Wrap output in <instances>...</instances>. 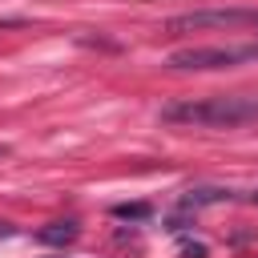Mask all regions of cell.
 <instances>
[{
    "mask_svg": "<svg viewBox=\"0 0 258 258\" xmlns=\"http://www.w3.org/2000/svg\"><path fill=\"white\" fill-rule=\"evenodd\" d=\"M165 125L181 129H238L258 121V93H214V97H181L161 105Z\"/></svg>",
    "mask_w": 258,
    "mask_h": 258,
    "instance_id": "6da1fadb",
    "label": "cell"
},
{
    "mask_svg": "<svg viewBox=\"0 0 258 258\" xmlns=\"http://www.w3.org/2000/svg\"><path fill=\"white\" fill-rule=\"evenodd\" d=\"M246 60H258V40L254 44H210V48H181L173 52L165 64L177 69V73H198V69H234V64H246Z\"/></svg>",
    "mask_w": 258,
    "mask_h": 258,
    "instance_id": "7a4b0ae2",
    "label": "cell"
},
{
    "mask_svg": "<svg viewBox=\"0 0 258 258\" xmlns=\"http://www.w3.org/2000/svg\"><path fill=\"white\" fill-rule=\"evenodd\" d=\"M77 234H81V222L77 218H60V222H48L44 230H36V242H44V246H69V242H77Z\"/></svg>",
    "mask_w": 258,
    "mask_h": 258,
    "instance_id": "3957f363",
    "label": "cell"
},
{
    "mask_svg": "<svg viewBox=\"0 0 258 258\" xmlns=\"http://www.w3.org/2000/svg\"><path fill=\"white\" fill-rule=\"evenodd\" d=\"M234 189H222V185H202V189H189L181 198V210H202V206H214V202H230Z\"/></svg>",
    "mask_w": 258,
    "mask_h": 258,
    "instance_id": "277c9868",
    "label": "cell"
},
{
    "mask_svg": "<svg viewBox=\"0 0 258 258\" xmlns=\"http://www.w3.org/2000/svg\"><path fill=\"white\" fill-rule=\"evenodd\" d=\"M113 218H121V222H145L149 218V206L145 202H117L113 206Z\"/></svg>",
    "mask_w": 258,
    "mask_h": 258,
    "instance_id": "5b68a950",
    "label": "cell"
},
{
    "mask_svg": "<svg viewBox=\"0 0 258 258\" xmlns=\"http://www.w3.org/2000/svg\"><path fill=\"white\" fill-rule=\"evenodd\" d=\"M12 234H16V226H12V222H4V218H0V238H12Z\"/></svg>",
    "mask_w": 258,
    "mask_h": 258,
    "instance_id": "8992f818",
    "label": "cell"
}]
</instances>
